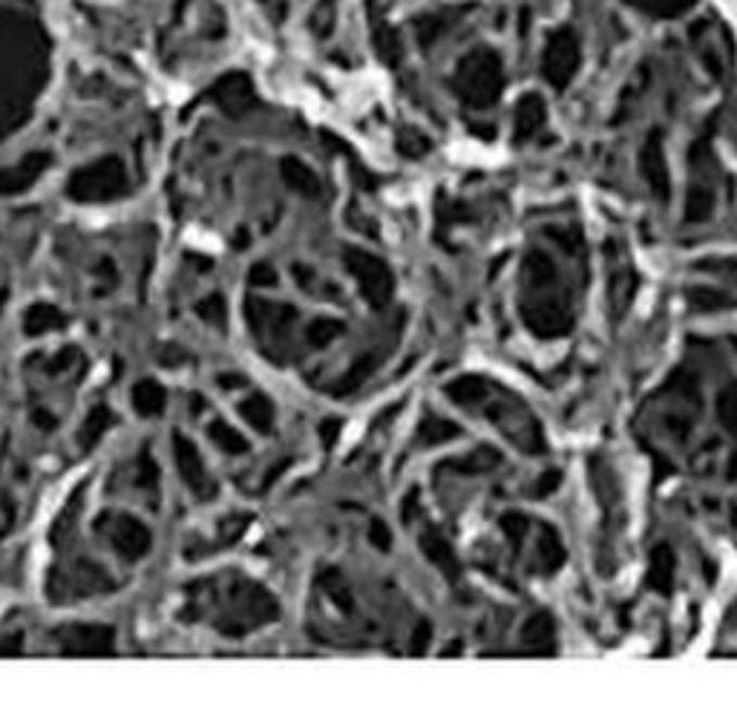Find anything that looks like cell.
<instances>
[{
	"mask_svg": "<svg viewBox=\"0 0 737 720\" xmlns=\"http://www.w3.org/2000/svg\"><path fill=\"white\" fill-rule=\"evenodd\" d=\"M521 318L533 335L565 337L573 326V311L561 277L547 254L533 252L521 269Z\"/></svg>",
	"mask_w": 737,
	"mask_h": 720,
	"instance_id": "cell-1",
	"label": "cell"
},
{
	"mask_svg": "<svg viewBox=\"0 0 737 720\" xmlns=\"http://www.w3.org/2000/svg\"><path fill=\"white\" fill-rule=\"evenodd\" d=\"M674 551L669 544H657L648 556V570H645V582L657 591V594H669L674 586Z\"/></svg>",
	"mask_w": 737,
	"mask_h": 720,
	"instance_id": "cell-2",
	"label": "cell"
},
{
	"mask_svg": "<svg viewBox=\"0 0 737 720\" xmlns=\"http://www.w3.org/2000/svg\"><path fill=\"white\" fill-rule=\"evenodd\" d=\"M521 637H525V645H528L530 652L545 657V654H551L556 648V622H553V617L547 612L533 614Z\"/></svg>",
	"mask_w": 737,
	"mask_h": 720,
	"instance_id": "cell-3",
	"label": "cell"
},
{
	"mask_svg": "<svg viewBox=\"0 0 737 720\" xmlns=\"http://www.w3.org/2000/svg\"><path fill=\"white\" fill-rule=\"evenodd\" d=\"M536 560H539V570L551 577L556 570L561 568L565 562V544H561L559 533L551 528V525H542V537L536 542Z\"/></svg>",
	"mask_w": 737,
	"mask_h": 720,
	"instance_id": "cell-4",
	"label": "cell"
},
{
	"mask_svg": "<svg viewBox=\"0 0 737 720\" xmlns=\"http://www.w3.org/2000/svg\"><path fill=\"white\" fill-rule=\"evenodd\" d=\"M717 419L729 433L737 436V381L726 384L717 395Z\"/></svg>",
	"mask_w": 737,
	"mask_h": 720,
	"instance_id": "cell-5",
	"label": "cell"
},
{
	"mask_svg": "<svg viewBox=\"0 0 737 720\" xmlns=\"http://www.w3.org/2000/svg\"><path fill=\"white\" fill-rule=\"evenodd\" d=\"M688 303L697 311H717L732 306V297L726 292H714V288H695V292H688Z\"/></svg>",
	"mask_w": 737,
	"mask_h": 720,
	"instance_id": "cell-6",
	"label": "cell"
},
{
	"mask_svg": "<svg viewBox=\"0 0 737 720\" xmlns=\"http://www.w3.org/2000/svg\"><path fill=\"white\" fill-rule=\"evenodd\" d=\"M528 519L521 516V513H510L507 519H504V530L510 533V539H513V544H519L521 539H525V533H528Z\"/></svg>",
	"mask_w": 737,
	"mask_h": 720,
	"instance_id": "cell-7",
	"label": "cell"
},
{
	"mask_svg": "<svg viewBox=\"0 0 737 720\" xmlns=\"http://www.w3.org/2000/svg\"><path fill=\"white\" fill-rule=\"evenodd\" d=\"M700 269H712L717 274L729 277L732 283H737V257H726V260H706L700 262Z\"/></svg>",
	"mask_w": 737,
	"mask_h": 720,
	"instance_id": "cell-8",
	"label": "cell"
},
{
	"mask_svg": "<svg viewBox=\"0 0 737 720\" xmlns=\"http://www.w3.org/2000/svg\"><path fill=\"white\" fill-rule=\"evenodd\" d=\"M732 478H737V455L732 459Z\"/></svg>",
	"mask_w": 737,
	"mask_h": 720,
	"instance_id": "cell-9",
	"label": "cell"
}]
</instances>
